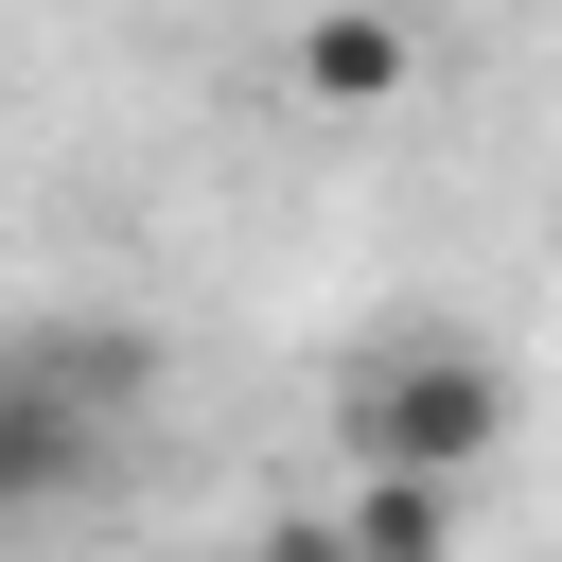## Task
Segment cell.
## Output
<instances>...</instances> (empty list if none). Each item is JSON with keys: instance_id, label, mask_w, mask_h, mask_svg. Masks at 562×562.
<instances>
[{"instance_id": "6da1fadb", "label": "cell", "mask_w": 562, "mask_h": 562, "mask_svg": "<svg viewBox=\"0 0 562 562\" xmlns=\"http://www.w3.org/2000/svg\"><path fill=\"white\" fill-rule=\"evenodd\" d=\"M334 439H351V457H404V474H474V457L509 439V369L457 351V334H404V351H369V369L334 386Z\"/></svg>"}, {"instance_id": "7a4b0ae2", "label": "cell", "mask_w": 562, "mask_h": 562, "mask_svg": "<svg viewBox=\"0 0 562 562\" xmlns=\"http://www.w3.org/2000/svg\"><path fill=\"white\" fill-rule=\"evenodd\" d=\"M281 88H299V105H334V123L404 105V88H422V0H316V18L281 35Z\"/></svg>"}, {"instance_id": "3957f363", "label": "cell", "mask_w": 562, "mask_h": 562, "mask_svg": "<svg viewBox=\"0 0 562 562\" xmlns=\"http://www.w3.org/2000/svg\"><path fill=\"white\" fill-rule=\"evenodd\" d=\"M105 474V404H70L35 351H0V527H35V509H70Z\"/></svg>"}, {"instance_id": "277c9868", "label": "cell", "mask_w": 562, "mask_h": 562, "mask_svg": "<svg viewBox=\"0 0 562 562\" xmlns=\"http://www.w3.org/2000/svg\"><path fill=\"white\" fill-rule=\"evenodd\" d=\"M334 544H369V562H439V544H457V474L351 457V509H334Z\"/></svg>"}]
</instances>
